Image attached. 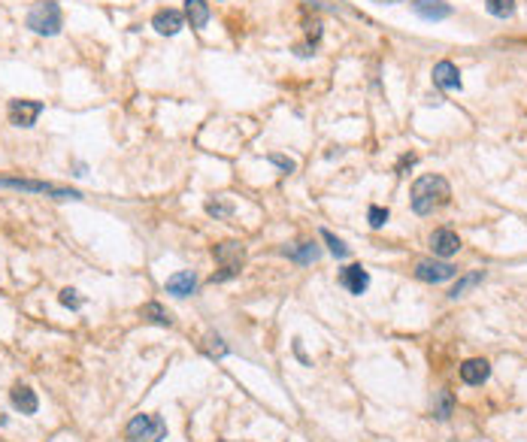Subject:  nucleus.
Wrapping results in <instances>:
<instances>
[{
    "mask_svg": "<svg viewBox=\"0 0 527 442\" xmlns=\"http://www.w3.org/2000/svg\"><path fill=\"white\" fill-rule=\"evenodd\" d=\"M367 219H370V228H382V224L388 221V210H382V206H370Z\"/></svg>",
    "mask_w": 527,
    "mask_h": 442,
    "instance_id": "nucleus-23",
    "label": "nucleus"
},
{
    "mask_svg": "<svg viewBox=\"0 0 527 442\" xmlns=\"http://www.w3.org/2000/svg\"><path fill=\"white\" fill-rule=\"evenodd\" d=\"M267 161H270V164H276V167H282V170H285V173H294V161H291V158H282V155H267Z\"/></svg>",
    "mask_w": 527,
    "mask_h": 442,
    "instance_id": "nucleus-26",
    "label": "nucleus"
},
{
    "mask_svg": "<svg viewBox=\"0 0 527 442\" xmlns=\"http://www.w3.org/2000/svg\"><path fill=\"white\" fill-rule=\"evenodd\" d=\"M485 279V270H476V273H470V276H464V279H458V285L455 288H451L449 291V297L451 300H458V297H464L467 294V291H470V288H476V285H479V282Z\"/></svg>",
    "mask_w": 527,
    "mask_h": 442,
    "instance_id": "nucleus-18",
    "label": "nucleus"
},
{
    "mask_svg": "<svg viewBox=\"0 0 527 442\" xmlns=\"http://www.w3.org/2000/svg\"><path fill=\"white\" fill-rule=\"evenodd\" d=\"M458 273V266L455 264H446V261H418L415 264V276L421 279V282H446L451 279Z\"/></svg>",
    "mask_w": 527,
    "mask_h": 442,
    "instance_id": "nucleus-7",
    "label": "nucleus"
},
{
    "mask_svg": "<svg viewBox=\"0 0 527 442\" xmlns=\"http://www.w3.org/2000/svg\"><path fill=\"white\" fill-rule=\"evenodd\" d=\"M140 318H146V321H152V324H161V328H170V324H173V315L167 312L161 303H146V306H140Z\"/></svg>",
    "mask_w": 527,
    "mask_h": 442,
    "instance_id": "nucleus-17",
    "label": "nucleus"
},
{
    "mask_svg": "<svg viewBox=\"0 0 527 442\" xmlns=\"http://www.w3.org/2000/svg\"><path fill=\"white\" fill-rule=\"evenodd\" d=\"M488 376H491V364L485 361V357H470V361H464V366H461V379L467 385H482Z\"/></svg>",
    "mask_w": 527,
    "mask_h": 442,
    "instance_id": "nucleus-13",
    "label": "nucleus"
},
{
    "mask_svg": "<svg viewBox=\"0 0 527 442\" xmlns=\"http://www.w3.org/2000/svg\"><path fill=\"white\" fill-rule=\"evenodd\" d=\"M291 257L300 264H312V261H319V246H312V243H303L300 248H291Z\"/></svg>",
    "mask_w": 527,
    "mask_h": 442,
    "instance_id": "nucleus-21",
    "label": "nucleus"
},
{
    "mask_svg": "<svg viewBox=\"0 0 527 442\" xmlns=\"http://www.w3.org/2000/svg\"><path fill=\"white\" fill-rule=\"evenodd\" d=\"M340 285L349 291V294H364L370 288V273L364 270L361 264H349L340 270Z\"/></svg>",
    "mask_w": 527,
    "mask_h": 442,
    "instance_id": "nucleus-8",
    "label": "nucleus"
},
{
    "mask_svg": "<svg viewBox=\"0 0 527 442\" xmlns=\"http://www.w3.org/2000/svg\"><path fill=\"white\" fill-rule=\"evenodd\" d=\"M194 288H197V276L191 270H182L167 279V294H173V297H188V294H194Z\"/></svg>",
    "mask_w": 527,
    "mask_h": 442,
    "instance_id": "nucleus-14",
    "label": "nucleus"
},
{
    "mask_svg": "<svg viewBox=\"0 0 527 442\" xmlns=\"http://www.w3.org/2000/svg\"><path fill=\"white\" fill-rule=\"evenodd\" d=\"M321 237H324V243L331 246V255L333 257H349V246L342 243V239H337L331 230H321Z\"/></svg>",
    "mask_w": 527,
    "mask_h": 442,
    "instance_id": "nucleus-22",
    "label": "nucleus"
},
{
    "mask_svg": "<svg viewBox=\"0 0 527 442\" xmlns=\"http://www.w3.org/2000/svg\"><path fill=\"white\" fill-rule=\"evenodd\" d=\"M376 3H403V0H376Z\"/></svg>",
    "mask_w": 527,
    "mask_h": 442,
    "instance_id": "nucleus-27",
    "label": "nucleus"
},
{
    "mask_svg": "<svg viewBox=\"0 0 527 442\" xmlns=\"http://www.w3.org/2000/svg\"><path fill=\"white\" fill-rule=\"evenodd\" d=\"M6 115H10V124H15V128H33L37 119L43 115V103L40 100H10Z\"/></svg>",
    "mask_w": 527,
    "mask_h": 442,
    "instance_id": "nucleus-6",
    "label": "nucleus"
},
{
    "mask_svg": "<svg viewBox=\"0 0 527 442\" xmlns=\"http://www.w3.org/2000/svg\"><path fill=\"white\" fill-rule=\"evenodd\" d=\"M3 424H6V418H3V415H0V427H3Z\"/></svg>",
    "mask_w": 527,
    "mask_h": 442,
    "instance_id": "nucleus-28",
    "label": "nucleus"
},
{
    "mask_svg": "<svg viewBox=\"0 0 527 442\" xmlns=\"http://www.w3.org/2000/svg\"><path fill=\"white\" fill-rule=\"evenodd\" d=\"M433 82H437L440 88L446 91H461V73H458V67L451 61H440L437 67H433Z\"/></svg>",
    "mask_w": 527,
    "mask_h": 442,
    "instance_id": "nucleus-11",
    "label": "nucleus"
},
{
    "mask_svg": "<svg viewBox=\"0 0 527 442\" xmlns=\"http://www.w3.org/2000/svg\"><path fill=\"white\" fill-rule=\"evenodd\" d=\"M61 303H64V306H70V309H79L82 300L76 297V291H73V288H64V291H61Z\"/></svg>",
    "mask_w": 527,
    "mask_h": 442,
    "instance_id": "nucleus-25",
    "label": "nucleus"
},
{
    "mask_svg": "<svg viewBox=\"0 0 527 442\" xmlns=\"http://www.w3.org/2000/svg\"><path fill=\"white\" fill-rule=\"evenodd\" d=\"M10 400H12V406L15 409H19L22 415H33L37 412V394H33V391L28 388V385H15L12 388V394H10Z\"/></svg>",
    "mask_w": 527,
    "mask_h": 442,
    "instance_id": "nucleus-15",
    "label": "nucleus"
},
{
    "mask_svg": "<svg viewBox=\"0 0 527 442\" xmlns=\"http://www.w3.org/2000/svg\"><path fill=\"white\" fill-rule=\"evenodd\" d=\"M167 436V424L158 415H133L124 427L128 442H161Z\"/></svg>",
    "mask_w": 527,
    "mask_h": 442,
    "instance_id": "nucleus-3",
    "label": "nucleus"
},
{
    "mask_svg": "<svg viewBox=\"0 0 527 442\" xmlns=\"http://www.w3.org/2000/svg\"><path fill=\"white\" fill-rule=\"evenodd\" d=\"M185 19L191 22V28H206L209 22V3L206 0H185Z\"/></svg>",
    "mask_w": 527,
    "mask_h": 442,
    "instance_id": "nucleus-16",
    "label": "nucleus"
},
{
    "mask_svg": "<svg viewBox=\"0 0 527 442\" xmlns=\"http://www.w3.org/2000/svg\"><path fill=\"white\" fill-rule=\"evenodd\" d=\"M485 10L494 19H509L515 12V0H485Z\"/></svg>",
    "mask_w": 527,
    "mask_h": 442,
    "instance_id": "nucleus-19",
    "label": "nucleus"
},
{
    "mask_svg": "<svg viewBox=\"0 0 527 442\" xmlns=\"http://www.w3.org/2000/svg\"><path fill=\"white\" fill-rule=\"evenodd\" d=\"M152 28L158 33H164V37H173V33H179L182 28H185V15H182L179 10H161V12H155Z\"/></svg>",
    "mask_w": 527,
    "mask_h": 442,
    "instance_id": "nucleus-9",
    "label": "nucleus"
},
{
    "mask_svg": "<svg viewBox=\"0 0 527 442\" xmlns=\"http://www.w3.org/2000/svg\"><path fill=\"white\" fill-rule=\"evenodd\" d=\"M64 24V15H61V6L55 0H40V3L31 6L28 12V28L33 33H43V37H55Z\"/></svg>",
    "mask_w": 527,
    "mask_h": 442,
    "instance_id": "nucleus-2",
    "label": "nucleus"
},
{
    "mask_svg": "<svg viewBox=\"0 0 527 442\" xmlns=\"http://www.w3.org/2000/svg\"><path fill=\"white\" fill-rule=\"evenodd\" d=\"M215 261L221 264V273H215L212 282H224V279L237 276L242 270V264H246V248L240 243H221V246H215Z\"/></svg>",
    "mask_w": 527,
    "mask_h": 442,
    "instance_id": "nucleus-5",
    "label": "nucleus"
},
{
    "mask_svg": "<svg viewBox=\"0 0 527 442\" xmlns=\"http://www.w3.org/2000/svg\"><path fill=\"white\" fill-rule=\"evenodd\" d=\"M451 409H455V397H451L449 391H440V394H437V403H433V415H437L440 421H446L449 415H451Z\"/></svg>",
    "mask_w": 527,
    "mask_h": 442,
    "instance_id": "nucleus-20",
    "label": "nucleus"
},
{
    "mask_svg": "<svg viewBox=\"0 0 527 442\" xmlns=\"http://www.w3.org/2000/svg\"><path fill=\"white\" fill-rule=\"evenodd\" d=\"M430 248H433V255H440V257H451V255H458V248H461V237H458L455 230L442 228L430 237Z\"/></svg>",
    "mask_w": 527,
    "mask_h": 442,
    "instance_id": "nucleus-10",
    "label": "nucleus"
},
{
    "mask_svg": "<svg viewBox=\"0 0 527 442\" xmlns=\"http://www.w3.org/2000/svg\"><path fill=\"white\" fill-rule=\"evenodd\" d=\"M412 10L418 19H428V22H442L451 15V6L442 3V0H415Z\"/></svg>",
    "mask_w": 527,
    "mask_h": 442,
    "instance_id": "nucleus-12",
    "label": "nucleus"
},
{
    "mask_svg": "<svg viewBox=\"0 0 527 442\" xmlns=\"http://www.w3.org/2000/svg\"><path fill=\"white\" fill-rule=\"evenodd\" d=\"M206 212L215 215V219H228V215L233 212V206L231 203H215V200H212V203H206Z\"/></svg>",
    "mask_w": 527,
    "mask_h": 442,
    "instance_id": "nucleus-24",
    "label": "nucleus"
},
{
    "mask_svg": "<svg viewBox=\"0 0 527 442\" xmlns=\"http://www.w3.org/2000/svg\"><path fill=\"white\" fill-rule=\"evenodd\" d=\"M451 197V188L442 176H421L412 185V210L418 215H430L433 210L446 206Z\"/></svg>",
    "mask_w": 527,
    "mask_h": 442,
    "instance_id": "nucleus-1",
    "label": "nucleus"
},
{
    "mask_svg": "<svg viewBox=\"0 0 527 442\" xmlns=\"http://www.w3.org/2000/svg\"><path fill=\"white\" fill-rule=\"evenodd\" d=\"M0 188H15V191H31V194H49L55 200H79L82 194L73 188H61L52 185V182H37V179H15V176H3L0 179Z\"/></svg>",
    "mask_w": 527,
    "mask_h": 442,
    "instance_id": "nucleus-4",
    "label": "nucleus"
}]
</instances>
